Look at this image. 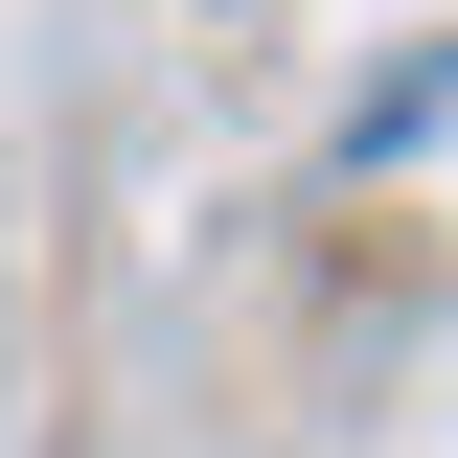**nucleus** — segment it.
I'll return each mask as SVG.
<instances>
[]
</instances>
